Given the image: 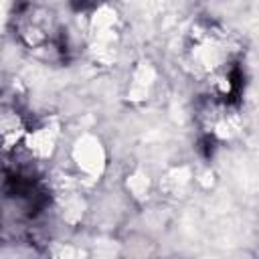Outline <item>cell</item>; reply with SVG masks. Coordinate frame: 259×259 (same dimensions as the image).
<instances>
[{
	"instance_id": "obj_1",
	"label": "cell",
	"mask_w": 259,
	"mask_h": 259,
	"mask_svg": "<svg viewBox=\"0 0 259 259\" xmlns=\"http://www.w3.org/2000/svg\"><path fill=\"white\" fill-rule=\"evenodd\" d=\"M14 34L18 42L34 57L45 61L67 59L69 36L59 16L38 4H24L14 16Z\"/></svg>"
},
{
	"instance_id": "obj_2",
	"label": "cell",
	"mask_w": 259,
	"mask_h": 259,
	"mask_svg": "<svg viewBox=\"0 0 259 259\" xmlns=\"http://www.w3.org/2000/svg\"><path fill=\"white\" fill-rule=\"evenodd\" d=\"M32 119L14 95L0 93V162H10L32 132Z\"/></svg>"
}]
</instances>
